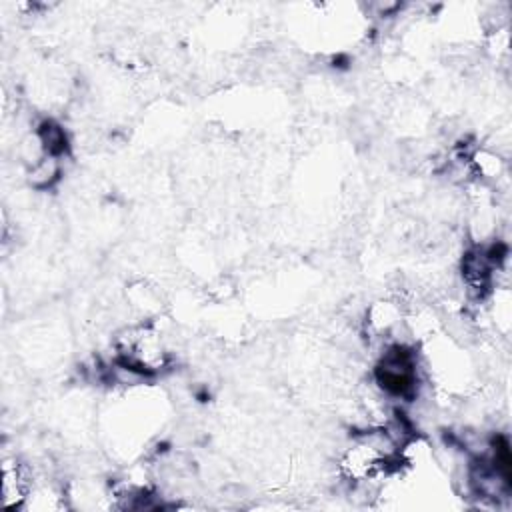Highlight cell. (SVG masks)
<instances>
[{
    "label": "cell",
    "instance_id": "cell-3",
    "mask_svg": "<svg viewBox=\"0 0 512 512\" xmlns=\"http://www.w3.org/2000/svg\"><path fill=\"white\" fill-rule=\"evenodd\" d=\"M378 386L390 396H410L416 390V358L406 346H390L374 370Z\"/></svg>",
    "mask_w": 512,
    "mask_h": 512
},
{
    "label": "cell",
    "instance_id": "cell-1",
    "mask_svg": "<svg viewBox=\"0 0 512 512\" xmlns=\"http://www.w3.org/2000/svg\"><path fill=\"white\" fill-rule=\"evenodd\" d=\"M384 436H362L348 446L338 462L340 474L350 482L374 480L390 462V448H384Z\"/></svg>",
    "mask_w": 512,
    "mask_h": 512
},
{
    "label": "cell",
    "instance_id": "cell-2",
    "mask_svg": "<svg viewBox=\"0 0 512 512\" xmlns=\"http://www.w3.org/2000/svg\"><path fill=\"white\" fill-rule=\"evenodd\" d=\"M118 356L124 368L134 372H156L168 362V352L152 328H132L118 338Z\"/></svg>",
    "mask_w": 512,
    "mask_h": 512
},
{
    "label": "cell",
    "instance_id": "cell-4",
    "mask_svg": "<svg viewBox=\"0 0 512 512\" xmlns=\"http://www.w3.org/2000/svg\"><path fill=\"white\" fill-rule=\"evenodd\" d=\"M32 492V478L24 464L16 458H4L2 464V506L16 510L22 508Z\"/></svg>",
    "mask_w": 512,
    "mask_h": 512
}]
</instances>
